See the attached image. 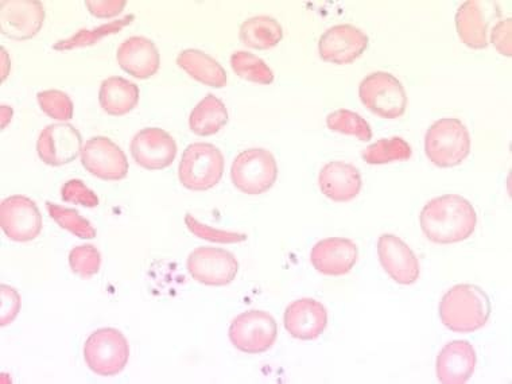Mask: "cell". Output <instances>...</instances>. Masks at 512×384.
Returning a JSON list of instances; mask_svg holds the SVG:
<instances>
[{
	"label": "cell",
	"mask_w": 512,
	"mask_h": 384,
	"mask_svg": "<svg viewBox=\"0 0 512 384\" xmlns=\"http://www.w3.org/2000/svg\"><path fill=\"white\" fill-rule=\"evenodd\" d=\"M358 256V247L351 239L328 238L314 244L310 262L318 273L341 277L354 269Z\"/></svg>",
	"instance_id": "e0dca14e"
},
{
	"label": "cell",
	"mask_w": 512,
	"mask_h": 384,
	"mask_svg": "<svg viewBox=\"0 0 512 384\" xmlns=\"http://www.w3.org/2000/svg\"><path fill=\"white\" fill-rule=\"evenodd\" d=\"M45 21L44 5L37 0H2L0 29L3 36L15 41L36 37Z\"/></svg>",
	"instance_id": "7c38bea8"
},
{
	"label": "cell",
	"mask_w": 512,
	"mask_h": 384,
	"mask_svg": "<svg viewBox=\"0 0 512 384\" xmlns=\"http://www.w3.org/2000/svg\"><path fill=\"white\" fill-rule=\"evenodd\" d=\"M120 68L128 75L145 80L161 67V57L154 42L146 37H131L116 52Z\"/></svg>",
	"instance_id": "44dd1931"
},
{
	"label": "cell",
	"mask_w": 512,
	"mask_h": 384,
	"mask_svg": "<svg viewBox=\"0 0 512 384\" xmlns=\"http://www.w3.org/2000/svg\"><path fill=\"white\" fill-rule=\"evenodd\" d=\"M283 323L294 339L316 340L327 328L328 312L321 302L301 298L287 306Z\"/></svg>",
	"instance_id": "ac0fdd59"
},
{
	"label": "cell",
	"mask_w": 512,
	"mask_h": 384,
	"mask_svg": "<svg viewBox=\"0 0 512 384\" xmlns=\"http://www.w3.org/2000/svg\"><path fill=\"white\" fill-rule=\"evenodd\" d=\"M491 316V301L475 285H457L442 297L440 318L446 328L456 333L479 331Z\"/></svg>",
	"instance_id": "7a4b0ae2"
},
{
	"label": "cell",
	"mask_w": 512,
	"mask_h": 384,
	"mask_svg": "<svg viewBox=\"0 0 512 384\" xmlns=\"http://www.w3.org/2000/svg\"><path fill=\"white\" fill-rule=\"evenodd\" d=\"M130 150L135 162L143 169L164 170L176 159L177 143L162 128L149 127L135 135Z\"/></svg>",
	"instance_id": "5bb4252c"
},
{
	"label": "cell",
	"mask_w": 512,
	"mask_h": 384,
	"mask_svg": "<svg viewBox=\"0 0 512 384\" xmlns=\"http://www.w3.org/2000/svg\"><path fill=\"white\" fill-rule=\"evenodd\" d=\"M327 126L329 130L344 135H354L359 141L368 142L372 138V131L367 120L359 114L349 110H339L328 115Z\"/></svg>",
	"instance_id": "f1b7e54d"
},
{
	"label": "cell",
	"mask_w": 512,
	"mask_h": 384,
	"mask_svg": "<svg viewBox=\"0 0 512 384\" xmlns=\"http://www.w3.org/2000/svg\"><path fill=\"white\" fill-rule=\"evenodd\" d=\"M231 67L236 75L251 83L270 85L274 81V73L266 62L248 52L232 54Z\"/></svg>",
	"instance_id": "83f0119b"
},
{
	"label": "cell",
	"mask_w": 512,
	"mask_h": 384,
	"mask_svg": "<svg viewBox=\"0 0 512 384\" xmlns=\"http://www.w3.org/2000/svg\"><path fill=\"white\" fill-rule=\"evenodd\" d=\"M81 164L92 176L103 181L127 177L128 161L124 151L107 137L88 139L81 150Z\"/></svg>",
	"instance_id": "8fae6325"
},
{
	"label": "cell",
	"mask_w": 512,
	"mask_h": 384,
	"mask_svg": "<svg viewBox=\"0 0 512 384\" xmlns=\"http://www.w3.org/2000/svg\"><path fill=\"white\" fill-rule=\"evenodd\" d=\"M378 255L384 271L399 285H413L420 279V262L417 256L398 236H380Z\"/></svg>",
	"instance_id": "2e32d148"
},
{
	"label": "cell",
	"mask_w": 512,
	"mask_h": 384,
	"mask_svg": "<svg viewBox=\"0 0 512 384\" xmlns=\"http://www.w3.org/2000/svg\"><path fill=\"white\" fill-rule=\"evenodd\" d=\"M130 347L123 333L115 328L93 332L84 344V359L89 370L99 376H115L126 368Z\"/></svg>",
	"instance_id": "5b68a950"
},
{
	"label": "cell",
	"mask_w": 512,
	"mask_h": 384,
	"mask_svg": "<svg viewBox=\"0 0 512 384\" xmlns=\"http://www.w3.org/2000/svg\"><path fill=\"white\" fill-rule=\"evenodd\" d=\"M50 217L61 228L71 232L80 239H93L96 238V230L92 227L87 219L80 216V213L75 209L61 207V205L46 203Z\"/></svg>",
	"instance_id": "f546056e"
},
{
	"label": "cell",
	"mask_w": 512,
	"mask_h": 384,
	"mask_svg": "<svg viewBox=\"0 0 512 384\" xmlns=\"http://www.w3.org/2000/svg\"><path fill=\"white\" fill-rule=\"evenodd\" d=\"M126 0H96V2H85L89 13L98 18H112L122 13L126 7Z\"/></svg>",
	"instance_id": "74e56055"
},
{
	"label": "cell",
	"mask_w": 512,
	"mask_h": 384,
	"mask_svg": "<svg viewBox=\"0 0 512 384\" xmlns=\"http://www.w3.org/2000/svg\"><path fill=\"white\" fill-rule=\"evenodd\" d=\"M131 19H134V15H128L126 18L120 19V21L107 23V25L100 26L95 30H80L79 33L68 38V40L57 42V44L54 45V49L71 50L96 44V42L102 40L103 37L119 33L124 26L131 22Z\"/></svg>",
	"instance_id": "4dcf8cb0"
},
{
	"label": "cell",
	"mask_w": 512,
	"mask_h": 384,
	"mask_svg": "<svg viewBox=\"0 0 512 384\" xmlns=\"http://www.w3.org/2000/svg\"><path fill=\"white\" fill-rule=\"evenodd\" d=\"M360 100L372 114L383 119H398L406 112L407 95L397 77L375 72L360 83Z\"/></svg>",
	"instance_id": "52a82bcc"
},
{
	"label": "cell",
	"mask_w": 512,
	"mask_h": 384,
	"mask_svg": "<svg viewBox=\"0 0 512 384\" xmlns=\"http://www.w3.org/2000/svg\"><path fill=\"white\" fill-rule=\"evenodd\" d=\"M282 38V26L274 18L265 17V15L247 19L240 26V40L251 49L274 48L282 41Z\"/></svg>",
	"instance_id": "484cf974"
},
{
	"label": "cell",
	"mask_w": 512,
	"mask_h": 384,
	"mask_svg": "<svg viewBox=\"0 0 512 384\" xmlns=\"http://www.w3.org/2000/svg\"><path fill=\"white\" fill-rule=\"evenodd\" d=\"M189 274L207 286H227L235 281L239 262L232 252L224 248L199 247L186 262Z\"/></svg>",
	"instance_id": "9c48e42d"
},
{
	"label": "cell",
	"mask_w": 512,
	"mask_h": 384,
	"mask_svg": "<svg viewBox=\"0 0 512 384\" xmlns=\"http://www.w3.org/2000/svg\"><path fill=\"white\" fill-rule=\"evenodd\" d=\"M228 123V110L226 104L208 93L195 108L189 118V127L200 137H211L219 133Z\"/></svg>",
	"instance_id": "d4e9b609"
},
{
	"label": "cell",
	"mask_w": 512,
	"mask_h": 384,
	"mask_svg": "<svg viewBox=\"0 0 512 384\" xmlns=\"http://www.w3.org/2000/svg\"><path fill=\"white\" fill-rule=\"evenodd\" d=\"M413 155L409 143L402 138L380 139L364 150L363 158L368 165H384L407 161Z\"/></svg>",
	"instance_id": "4316f807"
},
{
	"label": "cell",
	"mask_w": 512,
	"mask_h": 384,
	"mask_svg": "<svg viewBox=\"0 0 512 384\" xmlns=\"http://www.w3.org/2000/svg\"><path fill=\"white\" fill-rule=\"evenodd\" d=\"M0 294H2V302H0L2 318H0V325L6 327V325L13 323L18 316L19 310H21V296H19L17 290L7 285L0 286Z\"/></svg>",
	"instance_id": "d590c367"
},
{
	"label": "cell",
	"mask_w": 512,
	"mask_h": 384,
	"mask_svg": "<svg viewBox=\"0 0 512 384\" xmlns=\"http://www.w3.org/2000/svg\"><path fill=\"white\" fill-rule=\"evenodd\" d=\"M321 193L335 203H349L359 196L363 188L362 176L354 165L345 162H329L318 176Z\"/></svg>",
	"instance_id": "ffe728a7"
},
{
	"label": "cell",
	"mask_w": 512,
	"mask_h": 384,
	"mask_svg": "<svg viewBox=\"0 0 512 384\" xmlns=\"http://www.w3.org/2000/svg\"><path fill=\"white\" fill-rule=\"evenodd\" d=\"M2 58H3V71H2V80H5L6 79V76H7V73H9V71H7L6 67H7V64L10 65V62H6V58H7V54H6V50L5 48H2Z\"/></svg>",
	"instance_id": "f35d334b"
},
{
	"label": "cell",
	"mask_w": 512,
	"mask_h": 384,
	"mask_svg": "<svg viewBox=\"0 0 512 384\" xmlns=\"http://www.w3.org/2000/svg\"><path fill=\"white\" fill-rule=\"evenodd\" d=\"M457 33L461 41L471 49H486L488 46V19L482 3L469 0L456 14Z\"/></svg>",
	"instance_id": "cb8c5ba5"
},
{
	"label": "cell",
	"mask_w": 512,
	"mask_h": 384,
	"mask_svg": "<svg viewBox=\"0 0 512 384\" xmlns=\"http://www.w3.org/2000/svg\"><path fill=\"white\" fill-rule=\"evenodd\" d=\"M69 266L73 273L80 278L89 279L99 273L102 266V255L98 248L87 244V246H77L69 252Z\"/></svg>",
	"instance_id": "1f68e13d"
},
{
	"label": "cell",
	"mask_w": 512,
	"mask_h": 384,
	"mask_svg": "<svg viewBox=\"0 0 512 384\" xmlns=\"http://www.w3.org/2000/svg\"><path fill=\"white\" fill-rule=\"evenodd\" d=\"M426 157L438 168H455L471 153L468 128L456 118L437 120L425 137Z\"/></svg>",
	"instance_id": "3957f363"
},
{
	"label": "cell",
	"mask_w": 512,
	"mask_h": 384,
	"mask_svg": "<svg viewBox=\"0 0 512 384\" xmlns=\"http://www.w3.org/2000/svg\"><path fill=\"white\" fill-rule=\"evenodd\" d=\"M178 67L199 83L213 88L227 85V72L215 58L197 49H188L178 54Z\"/></svg>",
	"instance_id": "603a6c76"
},
{
	"label": "cell",
	"mask_w": 512,
	"mask_h": 384,
	"mask_svg": "<svg viewBox=\"0 0 512 384\" xmlns=\"http://www.w3.org/2000/svg\"><path fill=\"white\" fill-rule=\"evenodd\" d=\"M0 226L7 238L14 242H31L42 231L40 209L29 197H7L0 204Z\"/></svg>",
	"instance_id": "30bf717a"
},
{
	"label": "cell",
	"mask_w": 512,
	"mask_h": 384,
	"mask_svg": "<svg viewBox=\"0 0 512 384\" xmlns=\"http://www.w3.org/2000/svg\"><path fill=\"white\" fill-rule=\"evenodd\" d=\"M477 356L475 348L465 340L446 344L437 358V378L444 384L467 383L475 372Z\"/></svg>",
	"instance_id": "d6986e66"
},
{
	"label": "cell",
	"mask_w": 512,
	"mask_h": 384,
	"mask_svg": "<svg viewBox=\"0 0 512 384\" xmlns=\"http://www.w3.org/2000/svg\"><path fill=\"white\" fill-rule=\"evenodd\" d=\"M83 150V138L77 128L68 123L50 124L37 142L38 157L49 166H62L75 161Z\"/></svg>",
	"instance_id": "4fadbf2b"
},
{
	"label": "cell",
	"mask_w": 512,
	"mask_h": 384,
	"mask_svg": "<svg viewBox=\"0 0 512 384\" xmlns=\"http://www.w3.org/2000/svg\"><path fill=\"white\" fill-rule=\"evenodd\" d=\"M277 337V321L263 310H248L239 314L230 327L231 343L244 354L258 355L269 351Z\"/></svg>",
	"instance_id": "ba28073f"
},
{
	"label": "cell",
	"mask_w": 512,
	"mask_h": 384,
	"mask_svg": "<svg viewBox=\"0 0 512 384\" xmlns=\"http://www.w3.org/2000/svg\"><path fill=\"white\" fill-rule=\"evenodd\" d=\"M512 21L510 18L500 21L492 30L491 42L503 56H512Z\"/></svg>",
	"instance_id": "8d00e7d4"
},
{
	"label": "cell",
	"mask_w": 512,
	"mask_h": 384,
	"mask_svg": "<svg viewBox=\"0 0 512 384\" xmlns=\"http://www.w3.org/2000/svg\"><path fill=\"white\" fill-rule=\"evenodd\" d=\"M99 102L108 115H127L138 106V85L123 79V77H110V79L104 80L100 87Z\"/></svg>",
	"instance_id": "7402d4cb"
},
{
	"label": "cell",
	"mask_w": 512,
	"mask_h": 384,
	"mask_svg": "<svg viewBox=\"0 0 512 384\" xmlns=\"http://www.w3.org/2000/svg\"><path fill=\"white\" fill-rule=\"evenodd\" d=\"M37 100L41 110L50 118L61 120V122H67L73 118L75 106L67 93L50 89V91L38 93Z\"/></svg>",
	"instance_id": "d6a6232c"
},
{
	"label": "cell",
	"mask_w": 512,
	"mask_h": 384,
	"mask_svg": "<svg viewBox=\"0 0 512 384\" xmlns=\"http://www.w3.org/2000/svg\"><path fill=\"white\" fill-rule=\"evenodd\" d=\"M224 155L212 143H192L182 154L178 178L186 189L205 192L223 177Z\"/></svg>",
	"instance_id": "277c9868"
},
{
	"label": "cell",
	"mask_w": 512,
	"mask_h": 384,
	"mask_svg": "<svg viewBox=\"0 0 512 384\" xmlns=\"http://www.w3.org/2000/svg\"><path fill=\"white\" fill-rule=\"evenodd\" d=\"M185 224L193 235H196L197 238L208 240V242L228 244L244 242L247 239V236L244 234L216 230V228L205 226V224L200 223L196 217L189 215V213L185 216Z\"/></svg>",
	"instance_id": "836d02e7"
},
{
	"label": "cell",
	"mask_w": 512,
	"mask_h": 384,
	"mask_svg": "<svg viewBox=\"0 0 512 384\" xmlns=\"http://www.w3.org/2000/svg\"><path fill=\"white\" fill-rule=\"evenodd\" d=\"M368 48L364 31L352 25L333 26L318 42V52L324 61L345 65L358 60Z\"/></svg>",
	"instance_id": "9a60e30c"
},
{
	"label": "cell",
	"mask_w": 512,
	"mask_h": 384,
	"mask_svg": "<svg viewBox=\"0 0 512 384\" xmlns=\"http://www.w3.org/2000/svg\"><path fill=\"white\" fill-rule=\"evenodd\" d=\"M422 232L430 242L455 244L471 238L477 215L473 205L459 195H445L429 201L420 216Z\"/></svg>",
	"instance_id": "6da1fadb"
},
{
	"label": "cell",
	"mask_w": 512,
	"mask_h": 384,
	"mask_svg": "<svg viewBox=\"0 0 512 384\" xmlns=\"http://www.w3.org/2000/svg\"><path fill=\"white\" fill-rule=\"evenodd\" d=\"M278 178L274 155L266 149H248L235 158L231 180L235 188L246 195H262L273 188Z\"/></svg>",
	"instance_id": "8992f818"
},
{
	"label": "cell",
	"mask_w": 512,
	"mask_h": 384,
	"mask_svg": "<svg viewBox=\"0 0 512 384\" xmlns=\"http://www.w3.org/2000/svg\"><path fill=\"white\" fill-rule=\"evenodd\" d=\"M61 197L65 203L83 205L87 208H95L99 205V197L80 180L65 182L61 189Z\"/></svg>",
	"instance_id": "e575fe53"
}]
</instances>
